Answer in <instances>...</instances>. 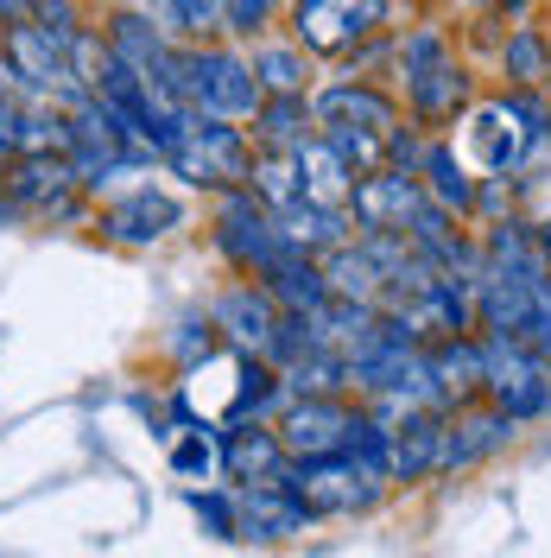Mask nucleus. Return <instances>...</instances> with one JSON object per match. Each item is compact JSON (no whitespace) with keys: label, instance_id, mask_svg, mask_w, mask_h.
Returning a JSON list of instances; mask_svg holds the SVG:
<instances>
[{"label":"nucleus","instance_id":"obj_1","mask_svg":"<svg viewBox=\"0 0 551 558\" xmlns=\"http://www.w3.org/2000/svg\"><path fill=\"white\" fill-rule=\"evenodd\" d=\"M159 166L197 191H242L247 166H254V140L235 121H216V114H197V108H172L166 134H159Z\"/></svg>","mask_w":551,"mask_h":558},{"label":"nucleus","instance_id":"obj_2","mask_svg":"<svg viewBox=\"0 0 551 558\" xmlns=\"http://www.w3.org/2000/svg\"><path fill=\"white\" fill-rule=\"evenodd\" d=\"M476 299V330L482 337H514V343L551 355V274L546 267H494L469 279Z\"/></svg>","mask_w":551,"mask_h":558},{"label":"nucleus","instance_id":"obj_3","mask_svg":"<svg viewBox=\"0 0 551 558\" xmlns=\"http://www.w3.org/2000/svg\"><path fill=\"white\" fill-rule=\"evenodd\" d=\"M177 102L242 128L267 102V89L247 64V51H235V45H177Z\"/></svg>","mask_w":551,"mask_h":558},{"label":"nucleus","instance_id":"obj_4","mask_svg":"<svg viewBox=\"0 0 551 558\" xmlns=\"http://www.w3.org/2000/svg\"><path fill=\"white\" fill-rule=\"evenodd\" d=\"M400 76H406V108H413V121L425 128H450L456 114H469V70L456 58V45H450L438 26H418L406 33L400 45Z\"/></svg>","mask_w":551,"mask_h":558},{"label":"nucleus","instance_id":"obj_5","mask_svg":"<svg viewBox=\"0 0 551 558\" xmlns=\"http://www.w3.org/2000/svg\"><path fill=\"white\" fill-rule=\"evenodd\" d=\"M285 488L305 501L310 521H355V514H375L380 501H387V483L343 451L336 457H292L285 463Z\"/></svg>","mask_w":551,"mask_h":558},{"label":"nucleus","instance_id":"obj_6","mask_svg":"<svg viewBox=\"0 0 551 558\" xmlns=\"http://www.w3.org/2000/svg\"><path fill=\"white\" fill-rule=\"evenodd\" d=\"M482 400L514 425L551 413V355L514 343V337H482Z\"/></svg>","mask_w":551,"mask_h":558},{"label":"nucleus","instance_id":"obj_7","mask_svg":"<svg viewBox=\"0 0 551 558\" xmlns=\"http://www.w3.org/2000/svg\"><path fill=\"white\" fill-rule=\"evenodd\" d=\"M285 13H292V45L305 58H348L387 33L393 0H285Z\"/></svg>","mask_w":551,"mask_h":558},{"label":"nucleus","instance_id":"obj_8","mask_svg":"<svg viewBox=\"0 0 551 558\" xmlns=\"http://www.w3.org/2000/svg\"><path fill=\"white\" fill-rule=\"evenodd\" d=\"M209 242H216V254L235 267L242 279H267L292 254V247L279 242V222H273V209L260 204L254 191H222L216 197V229H209Z\"/></svg>","mask_w":551,"mask_h":558},{"label":"nucleus","instance_id":"obj_9","mask_svg":"<svg viewBox=\"0 0 551 558\" xmlns=\"http://www.w3.org/2000/svg\"><path fill=\"white\" fill-rule=\"evenodd\" d=\"M0 197L20 209V222H83L89 191L76 184L64 153H38V159H7Z\"/></svg>","mask_w":551,"mask_h":558},{"label":"nucleus","instance_id":"obj_10","mask_svg":"<svg viewBox=\"0 0 551 558\" xmlns=\"http://www.w3.org/2000/svg\"><path fill=\"white\" fill-rule=\"evenodd\" d=\"M102 45H108V58L134 70L166 108H184L177 102V38L159 33L139 7H114V13H108L102 20Z\"/></svg>","mask_w":551,"mask_h":558},{"label":"nucleus","instance_id":"obj_11","mask_svg":"<svg viewBox=\"0 0 551 558\" xmlns=\"http://www.w3.org/2000/svg\"><path fill=\"white\" fill-rule=\"evenodd\" d=\"M209 330L222 337V343L235 349V355H260L267 362V349H273L279 337V305H273V292L260 286V279H235V286H222L216 299H209Z\"/></svg>","mask_w":551,"mask_h":558},{"label":"nucleus","instance_id":"obj_12","mask_svg":"<svg viewBox=\"0 0 551 558\" xmlns=\"http://www.w3.org/2000/svg\"><path fill=\"white\" fill-rule=\"evenodd\" d=\"M348 425H355L348 393H305V400H285L273 418L285 457H336L348 445Z\"/></svg>","mask_w":551,"mask_h":558},{"label":"nucleus","instance_id":"obj_13","mask_svg":"<svg viewBox=\"0 0 551 558\" xmlns=\"http://www.w3.org/2000/svg\"><path fill=\"white\" fill-rule=\"evenodd\" d=\"M235 495V539H247V546H292V539H305L310 514L305 501L285 488V476L279 483H247V488H229Z\"/></svg>","mask_w":551,"mask_h":558},{"label":"nucleus","instance_id":"obj_14","mask_svg":"<svg viewBox=\"0 0 551 558\" xmlns=\"http://www.w3.org/2000/svg\"><path fill=\"white\" fill-rule=\"evenodd\" d=\"M519 438V425L507 413H494L488 400L469 407H450L444 413V457H438V476H463V470H482L488 457H501Z\"/></svg>","mask_w":551,"mask_h":558},{"label":"nucleus","instance_id":"obj_15","mask_svg":"<svg viewBox=\"0 0 551 558\" xmlns=\"http://www.w3.org/2000/svg\"><path fill=\"white\" fill-rule=\"evenodd\" d=\"M317 108V134H362V140H393L406 121H400V102L375 89V83H330L310 96Z\"/></svg>","mask_w":551,"mask_h":558},{"label":"nucleus","instance_id":"obj_16","mask_svg":"<svg viewBox=\"0 0 551 558\" xmlns=\"http://www.w3.org/2000/svg\"><path fill=\"white\" fill-rule=\"evenodd\" d=\"M177 222H184V204H177L172 191H159V184H134L114 204L96 209V229L114 247H159Z\"/></svg>","mask_w":551,"mask_h":558},{"label":"nucleus","instance_id":"obj_17","mask_svg":"<svg viewBox=\"0 0 551 558\" xmlns=\"http://www.w3.org/2000/svg\"><path fill=\"white\" fill-rule=\"evenodd\" d=\"M431 204L425 197V184L413 172H362L355 178V191H348V222L355 229H375V235H406L413 229V216Z\"/></svg>","mask_w":551,"mask_h":558},{"label":"nucleus","instance_id":"obj_18","mask_svg":"<svg viewBox=\"0 0 551 558\" xmlns=\"http://www.w3.org/2000/svg\"><path fill=\"white\" fill-rule=\"evenodd\" d=\"M285 445H279L273 418H235L216 432V470L229 476V488H247V483H279L285 476Z\"/></svg>","mask_w":551,"mask_h":558},{"label":"nucleus","instance_id":"obj_19","mask_svg":"<svg viewBox=\"0 0 551 558\" xmlns=\"http://www.w3.org/2000/svg\"><path fill=\"white\" fill-rule=\"evenodd\" d=\"M444 457V413H393L387 418V483L413 488L438 476Z\"/></svg>","mask_w":551,"mask_h":558},{"label":"nucleus","instance_id":"obj_20","mask_svg":"<svg viewBox=\"0 0 551 558\" xmlns=\"http://www.w3.org/2000/svg\"><path fill=\"white\" fill-rule=\"evenodd\" d=\"M0 153L7 159H38V153H70V114L51 102H26L0 89Z\"/></svg>","mask_w":551,"mask_h":558},{"label":"nucleus","instance_id":"obj_21","mask_svg":"<svg viewBox=\"0 0 551 558\" xmlns=\"http://www.w3.org/2000/svg\"><path fill=\"white\" fill-rule=\"evenodd\" d=\"M418 184H425V197L444 209V216H476V172H469V159L456 153V140H425V159H418Z\"/></svg>","mask_w":551,"mask_h":558},{"label":"nucleus","instance_id":"obj_22","mask_svg":"<svg viewBox=\"0 0 551 558\" xmlns=\"http://www.w3.org/2000/svg\"><path fill=\"white\" fill-rule=\"evenodd\" d=\"M273 222H279V242L292 254H305V260H323V254H336L355 235L348 209H323V204H292V209H279Z\"/></svg>","mask_w":551,"mask_h":558},{"label":"nucleus","instance_id":"obj_23","mask_svg":"<svg viewBox=\"0 0 551 558\" xmlns=\"http://www.w3.org/2000/svg\"><path fill=\"white\" fill-rule=\"evenodd\" d=\"M425 355H431V375H438L450 407L482 400V337L476 330L469 337H438V343H425Z\"/></svg>","mask_w":551,"mask_h":558},{"label":"nucleus","instance_id":"obj_24","mask_svg":"<svg viewBox=\"0 0 551 558\" xmlns=\"http://www.w3.org/2000/svg\"><path fill=\"white\" fill-rule=\"evenodd\" d=\"M298 184H305V204H323V209H348V191H355V172H348V159L330 146V140L317 134L305 140L298 153Z\"/></svg>","mask_w":551,"mask_h":558},{"label":"nucleus","instance_id":"obj_25","mask_svg":"<svg viewBox=\"0 0 551 558\" xmlns=\"http://www.w3.org/2000/svg\"><path fill=\"white\" fill-rule=\"evenodd\" d=\"M254 140L267 153H298L305 140H317V108L310 96H267L254 108Z\"/></svg>","mask_w":551,"mask_h":558},{"label":"nucleus","instance_id":"obj_26","mask_svg":"<svg viewBox=\"0 0 551 558\" xmlns=\"http://www.w3.org/2000/svg\"><path fill=\"white\" fill-rule=\"evenodd\" d=\"M267 292H273V305L279 312H292V317H305V312H317L323 299H330V279H323V267L317 260H305V254H285L273 274L260 279Z\"/></svg>","mask_w":551,"mask_h":558},{"label":"nucleus","instance_id":"obj_27","mask_svg":"<svg viewBox=\"0 0 551 558\" xmlns=\"http://www.w3.org/2000/svg\"><path fill=\"white\" fill-rule=\"evenodd\" d=\"M247 191L260 197V204L273 209H292L305 204V184H298V159L292 153H267V146H254V166H247Z\"/></svg>","mask_w":551,"mask_h":558},{"label":"nucleus","instance_id":"obj_28","mask_svg":"<svg viewBox=\"0 0 551 558\" xmlns=\"http://www.w3.org/2000/svg\"><path fill=\"white\" fill-rule=\"evenodd\" d=\"M501 70H507V89H539L551 83V38L539 26H514L501 45Z\"/></svg>","mask_w":551,"mask_h":558},{"label":"nucleus","instance_id":"obj_29","mask_svg":"<svg viewBox=\"0 0 551 558\" xmlns=\"http://www.w3.org/2000/svg\"><path fill=\"white\" fill-rule=\"evenodd\" d=\"M247 64H254L267 96H310V64L298 45H254Z\"/></svg>","mask_w":551,"mask_h":558},{"label":"nucleus","instance_id":"obj_30","mask_svg":"<svg viewBox=\"0 0 551 558\" xmlns=\"http://www.w3.org/2000/svg\"><path fill=\"white\" fill-rule=\"evenodd\" d=\"M166 7H172V38L177 45H222V38H229L222 0H166Z\"/></svg>","mask_w":551,"mask_h":558},{"label":"nucleus","instance_id":"obj_31","mask_svg":"<svg viewBox=\"0 0 551 558\" xmlns=\"http://www.w3.org/2000/svg\"><path fill=\"white\" fill-rule=\"evenodd\" d=\"M172 470L184 476V483L222 476V470H216V438H209V425H184V438L172 445Z\"/></svg>","mask_w":551,"mask_h":558},{"label":"nucleus","instance_id":"obj_32","mask_svg":"<svg viewBox=\"0 0 551 558\" xmlns=\"http://www.w3.org/2000/svg\"><path fill=\"white\" fill-rule=\"evenodd\" d=\"M166 343H172L177 368H204L209 355H216V343H222V337H216V330H209V317L197 312V317H177V330L166 337Z\"/></svg>","mask_w":551,"mask_h":558},{"label":"nucleus","instance_id":"obj_33","mask_svg":"<svg viewBox=\"0 0 551 558\" xmlns=\"http://www.w3.org/2000/svg\"><path fill=\"white\" fill-rule=\"evenodd\" d=\"M191 514L204 526L209 539H235V495L229 488H191Z\"/></svg>","mask_w":551,"mask_h":558},{"label":"nucleus","instance_id":"obj_34","mask_svg":"<svg viewBox=\"0 0 551 558\" xmlns=\"http://www.w3.org/2000/svg\"><path fill=\"white\" fill-rule=\"evenodd\" d=\"M279 7H285V0H222V13H229V38H260L279 20Z\"/></svg>","mask_w":551,"mask_h":558},{"label":"nucleus","instance_id":"obj_35","mask_svg":"<svg viewBox=\"0 0 551 558\" xmlns=\"http://www.w3.org/2000/svg\"><path fill=\"white\" fill-rule=\"evenodd\" d=\"M33 26H38V33H51L58 45H70V38L83 33V20H76V0H33Z\"/></svg>","mask_w":551,"mask_h":558},{"label":"nucleus","instance_id":"obj_36","mask_svg":"<svg viewBox=\"0 0 551 558\" xmlns=\"http://www.w3.org/2000/svg\"><path fill=\"white\" fill-rule=\"evenodd\" d=\"M20 20H33V0H0V26H20Z\"/></svg>","mask_w":551,"mask_h":558},{"label":"nucleus","instance_id":"obj_37","mask_svg":"<svg viewBox=\"0 0 551 558\" xmlns=\"http://www.w3.org/2000/svg\"><path fill=\"white\" fill-rule=\"evenodd\" d=\"M532 247H539V260H546V274H551V216L532 222Z\"/></svg>","mask_w":551,"mask_h":558},{"label":"nucleus","instance_id":"obj_38","mask_svg":"<svg viewBox=\"0 0 551 558\" xmlns=\"http://www.w3.org/2000/svg\"><path fill=\"white\" fill-rule=\"evenodd\" d=\"M494 7H501V13H514V20H519V13H526L532 0H494Z\"/></svg>","mask_w":551,"mask_h":558},{"label":"nucleus","instance_id":"obj_39","mask_svg":"<svg viewBox=\"0 0 551 558\" xmlns=\"http://www.w3.org/2000/svg\"><path fill=\"white\" fill-rule=\"evenodd\" d=\"M0 178H7V153H0Z\"/></svg>","mask_w":551,"mask_h":558}]
</instances>
